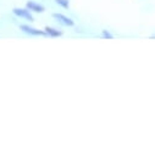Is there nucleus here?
Wrapping results in <instances>:
<instances>
[{"instance_id":"nucleus-1","label":"nucleus","mask_w":155,"mask_h":155,"mask_svg":"<svg viewBox=\"0 0 155 155\" xmlns=\"http://www.w3.org/2000/svg\"><path fill=\"white\" fill-rule=\"evenodd\" d=\"M12 14H14L15 16H17V17H20V18H25V20H27V21H29V22L34 21V17L32 16V12H31L27 8H26V9L15 8V9L12 10Z\"/></svg>"},{"instance_id":"nucleus-2","label":"nucleus","mask_w":155,"mask_h":155,"mask_svg":"<svg viewBox=\"0 0 155 155\" xmlns=\"http://www.w3.org/2000/svg\"><path fill=\"white\" fill-rule=\"evenodd\" d=\"M53 18H55L59 23L66 26V27H73L74 26V21L72 18H70L68 16L64 15V14H59V12H54L53 14Z\"/></svg>"},{"instance_id":"nucleus-3","label":"nucleus","mask_w":155,"mask_h":155,"mask_svg":"<svg viewBox=\"0 0 155 155\" xmlns=\"http://www.w3.org/2000/svg\"><path fill=\"white\" fill-rule=\"evenodd\" d=\"M20 29H21L22 32H25L26 34L34 35V37L47 35L44 31H42V29H38V28H34V27H31V26H28V25H21V26H20Z\"/></svg>"},{"instance_id":"nucleus-4","label":"nucleus","mask_w":155,"mask_h":155,"mask_svg":"<svg viewBox=\"0 0 155 155\" xmlns=\"http://www.w3.org/2000/svg\"><path fill=\"white\" fill-rule=\"evenodd\" d=\"M26 8H27L31 12H38V14H42V12H44V11H45V8H44L42 4L35 3V2H33V0H29V2H27V3H26Z\"/></svg>"},{"instance_id":"nucleus-5","label":"nucleus","mask_w":155,"mask_h":155,"mask_svg":"<svg viewBox=\"0 0 155 155\" xmlns=\"http://www.w3.org/2000/svg\"><path fill=\"white\" fill-rule=\"evenodd\" d=\"M44 32H45V34H47L48 37H51V38H58V37H61V35L64 34L62 31H60V29H58V28H54V27H49V26L45 27Z\"/></svg>"},{"instance_id":"nucleus-6","label":"nucleus","mask_w":155,"mask_h":155,"mask_svg":"<svg viewBox=\"0 0 155 155\" xmlns=\"http://www.w3.org/2000/svg\"><path fill=\"white\" fill-rule=\"evenodd\" d=\"M55 3L59 6L64 8V9H68L70 8V0H55Z\"/></svg>"},{"instance_id":"nucleus-7","label":"nucleus","mask_w":155,"mask_h":155,"mask_svg":"<svg viewBox=\"0 0 155 155\" xmlns=\"http://www.w3.org/2000/svg\"><path fill=\"white\" fill-rule=\"evenodd\" d=\"M101 37L103 38H105V39H112L114 38V35L110 33V31H107V29H103L101 31Z\"/></svg>"}]
</instances>
